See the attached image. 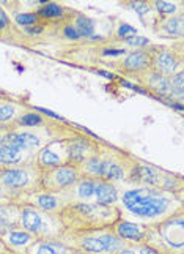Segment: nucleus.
Returning <instances> with one entry per match:
<instances>
[{"label": "nucleus", "mask_w": 184, "mask_h": 254, "mask_svg": "<svg viewBox=\"0 0 184 254\" xmlns=\"http://www.w3.org/2000/svg\"><path fill=\"white\" fill-rule=\"evenodd\" d=\"M154 8L157 10V13L164 16H172L177 11V5L170 2H154Z\"/></svg>", "instance_id": "c85d7f7f"}, {"label": "nucleus", "mask_w": 184, "mask_h": 254, "mask_svg": "<svg viewBox=\"0 0 184 254\" xmlns=\"http://www.w3.org/2000/svg\"><path fill=\"white\" fill-rule=\"evenodd\" d=\"M68 163V145L66 141H54L47 144L38 155V164L41 169H52Z\"/></svg>", "instance_id": "20e7f679"}, {"label": "nucleus", "mask_w": 184, "mask_h": 254, "mask_svg": "<svg viewBox=\"0 0 184 254\" xmlns=\"http://www.w3.org/2000/svg\"><path fill=\"white\" fill-rule=\"evenodd\" d=\"M33 205L38 210H45V212H60L61 210V202L60 199L52 196L50 192H40V194L33 196Z\"/></svg>", "instance_id": "dca6fc26"}, {"label": "nucleus", "mask_w": 184, "mask_h": 254, "mask_svg": "<svg viewBox=\"0 0 184 254\" xmlns=\"http://www.w3.org/2000/svg\"><path fill=\"white\" fill-rule=\"evenodd\" d=\"M138 254H161V251H157L151 247H143L142 250L138 251Z\"/></svg>", "instance_id": "f704fd0d"}, {"label": "nucleus", "mask_w": 184, "mask_h": 254, "mask_svg": "<svg viewBox=\"0 0 184 254\" xmlns=\"http://www.w3.org/2000/svg\"><path fill=\"white\" fill-rule=\"evenodd\" d=\"M81 179L79 168L73 164H61L52 169H43L41 172V187L46 192L61 191Z\"/></svg>", "instance_id": "7ed1b4c3"}, {"label": "nucleus", "mask_w": 184, "mask_h": 254, "mask_svg": "<svg viewBox=\"0 0 184 254\" xmlns=\"http://www.w3.org/2000/svg\"><path fill=\"white\" fill-rule=\"evenodd\" d=\"M131 8H134V10L138 13V14H145L146 11H150V6H148L145 2H136V3H131Z\"/></svg>", "instance_id": "72a5a7b5"}, {"label": "nucleus", "mask_w": 184, "mask_h": 254, "mask_svg": "<svg viewBox=\"0 0 184 254\" xmlns=\"http://www.w3.org/2000/svg\"><path fill=\"white\" fill-rule=\"evenodd\" d=\"M98 177L102 182H117L126 177V172L121 166L115 161H101V168L98 172Z\"/></svg>", "instance_id": "4468645a"}, {"label": "nucleus", "mask_w": 184, "mask_h": 254, "mask_svg": "<svg viewBox=\"0 0 184 254\" xmlns=\"http://www.w3.org/2000/svg\"><path fill=\"white\" fill-rule=\"evenodd\" d=\"M98 182L96 180H90V179H82L79 182V187H77V194L81 199H89L94 194V190Z\"/></svg>", "instance_id": "b1692460"}, {"label": "nucleus", "mask_w": 184, "mask_h": 254, "mask_svg": "<svg viewBox=\"0 0 184 254\" xmlns=\"http://www.w3.org/2000/svg\"><path fill=\"white\" fill-rule=\"evenodd\" d=\"M96 202L101 205H113L117 202V190L110 185V182H99L94 190Z\"/></svg>", "instance_id": "2eb2a0df"}, {"label": "nucleus", "mask_w": 184, "mask_h": 254, "mask_svg": "<svg viewBox=\"0 0 184 254\" xmlns=\"http://www.w3.org/2000/svg\"><path fill=\"white\" fill-rule=\"evenodd\" d=\"M137 35V30L134 27H131L129 24H121L120 29H118V37H123L125 40H129Z\"/></svg>", "instance_id": "c756f323"}, {"label": "nucleus", "mask_w": 184, "mask_h": 254, "mask_svg": "<svg viewBox=\"0 0 184 254\" xmlns=\"http://www.w3.org/2000/svg\"><path fill=\"white\" fill-rule=\"evenodd\" d=\"M128 45H133V46H140V48H143L148 45V40L143 38V37H133V38H129L126 40Z\"/></svg>", "instance_id": "473e14b6"}, {"label": "nucleus", "mask_w": 184, "mask_h": 254, "mask_svg": "<svg viewBox=\"0 0 184 254\" xmlns=\"http://www.w3.org/2000/svg\"><path fill=\"white\" fill-rule=\"evenodd\" d=\"M30 183V175L25 169H0V185H3L6 190H24Z\"/></svg>", "instance_id": "6e6552de"}, {"label": "nucleus", "mask_w": 184, "mask_h": 254, "mask_svg": "<svg viewBox=\"0 0 184 254\" xmlns=\"http://www.w3.org/2000/svg\"><path fill=\"white\" fill-rule=\"evenodd\" d=\"M113 229H115L117 235L121 240L140 242V240H143V237L146 235L138 224L129 223V221H117L115 224H113Z\"/></svg>", "instance_id": "f8f14e48"}, {"label": "nucleus", "mask_w": 184, "mask_h": 254, "mask_svg": "<svg viewBox=\"0 0 184 254\" xmlns=\"http://www.w3.org/2000/svg\"><path fill=\"white\" fill-rule=\"evenodd\" d=\"M22 160V152L16 150V148L0 145V164H16L21 163Z\"/></svg>", "instance_id": "a211bd4d"}, {"label": "nucleus", "mask_w": 184, "mask_h": 254, "mask_svg": "<svg viewBox=\"0 0 184 254\" xmlns=\"http://www.w3.org/2000/svg\"><path fill=\"white\" fill-rule=\"evenodd\" d=\"M150 56H151V69L165 77H170L172 74H175L178 65L181 64V59H178L173 51L154 49L150 51Z\"/></svg>", "instance_id": "39448f33"}, {"label": "nucleus", "mask_w": 184, "mask_h": 254, "mask_svg": "<svg viewBox=\"0 0 184 254\" xmlns=\"http://www.w3.org/2000/svg\"><path fill=\"white\" fill-rule=\"evenodd\" d=\"M6 240L8 245H11V247H25V245L32 242V235L27 231H11L8 234Z\"/></svg>", "instance_id": "412c9836"}, {"label": "nucleus", "mask_w": 184, "mask_h": 254, "mask_svg": "<svg viewBox=\"0 0 184 254\" xmlns=\"http://www.w3.org/2000/svg\"><path fill=\"white\" fill-rule=\"evenodd\" d=\"M146 76V87L151 92H156L157 95H170L172 93V87H170V81L169 77H165L159 73L153 71V69H148L145 73Z\"/></svg>", "instance_id": "ddd939ff"}, {"label": "nucleus", "mask_w": 184, "mask_h": 254, "mask_svg": "<svg viewBox=\"0 0 184 254\" xmlns=\"http://www.w3.org/2000/svg\"><path fill=\"white\" fill-rule=\"evenodd\" d=\"M21 224L27 232L37 235H41L47 229L45 223V216H43V213L38 208L33 207H24L21 210Z\"/></svg>", "instance_id": "1a4fd4ad"}, {"label": "nucleus", "mask_w": 184, "mask_h": 254, "mask_svg": "<svg viewBox=\"0 0 184 254\" xmlns=\"http://www.w3.org/2000/svg\"><path fill=\"white\" fill-rule=\"evenodd\" d=\"M121 200L125 208L142 220H153V218L167 215V212L175 204L173 199L165 196L164 191L151 187L128 190L123 192Z\"/></svg>", "instance_id": "f03ea898"}, {"label": "nucleus", "mask_w": 184, "mask_h": 254, "mask_svg": "<svg viewBox=\"0 0 184 254\" xmlns=\"http://www.w3.org/2000/svg\"><path fill=\"white\" fill-rule=\"evenodd\" d=\"M40 144V137L35 136L27 131H22V133H17V131H8L2 137V145L16 148V150H27V148L37 147Z\"/></svg>", "instance_id": "9d476101"}, {"label": "nucleus", "mask_w": 184, "mask_h": 254, "mask_svg": "<svg viewBox=\"0 0 184 254\" xmlns=\"http://www.w3.org/2000/svg\"><path fill=\"white\" fill-rule=\"evenodd\" d=\"M101 242L104 245V251L106 253H118L123 247V242L118 235H112V234H106V235H101Z\"/></svg>", "instance_id": "4be33fe9"}, {"label": "nucleus", "mask_w": 184, "mask_h": 254, "mask_svg": "<svg viewBox=\"0 0 184 254\" xmlns=\"http://www.w3.org/2000/svg\"><path fill=\"white\" fill-rule=\"evenodd\" d=\"M17 116L16 112V106L13 103H5V104H0V125L6 124V122H13Z\"/></svg>", "instance_id": "393cba45"}, {"label": "nucleus", "mask_w": 184, "mask_h": 254, "mask_svg": "<svg viewBox=\"0 0 184 254\" xmlns=\"http://www.w3.org/2000/svg\"><path fill=\"white\" fill-rule=\"evenodd\" d=\"M117 254H137L134 250H129V248H123V250H120Z\"/></svg>", "instance_id": "c9c22d12"}, {"label": "nucleus", "mask_w": 184, "mask_h": 254, "mask_svg": "<svg viewBox=\"0 0 184 254\" xmlns=\"http://www.w3.org/2000/svg\"><path fill=\"white\" fill-rule=\"evenodd\" d=\"M81 248L84 251H87V253H92V254L106 253V251H104V245H102L99 237H85L81 242Z\"/></svg>", "instance_id": "5701e85b"}, {"label": "nucleus", "mask_w": 184, "mask_h": 254, "mask_svg": "<svg viewBox=\"0 0 184 254\" xmlns=\"http://www.w3.org/2000/svg\"><path fill=\"white\" fill-rule=\"evenodd\" d=\"M68 145V164L77 166L89 160L90 156L94 155V145L87 137H74L71 141H66Z\"/></svg>", "instance_id": "423d86ee"}, {"label": "nucleus", "mask_w": 184, "mask_h": 254, "mask_svg": "<svg viewBox=\"0 0 184 254\" xmlns=\"http://www.w3.org/2000/svg\"><path fill=\"white\" fill-rule=\"evenodd\" d=\"M14 19L19 25H33L35 22H38L40 17L35 13H19L14 16Z\"/></svg>", "instance_id": "cd10ccee"}, {"label": "nucleus", "mask_w": 184, "mask_h": 254, "mask_svg": "<svg viewBox=\"0 0 184 254\" xmlns=\"http://www.w3.org/2000/svg\"><path fill=\"white\" fill-rule=\"evenodd\" d=\"M73 25H74V29L77 30V33L81 35V38L82 37L90 38L93 35V32H94V25H93L90 17H87V16H77V19H76V22Z\"/></svg>", "instance_id": "6ab92c4d"}, {"label": "nucleus", "mask_w": 184, "mask_h": 254, "mask_svg": "<svg viewBox=\"0 0 184 254\" xmlns=\"http://www.w3.org/2000/svg\"><path fill=\"white\" fill-rule=\"evenodd\" d=\"M17 124L22 127H37L43 124V117L37 112H25L17 117Z\"/></svg>", "instance_id": "a878e982"}, {"label": "nucleus", "mask_w": 184, "mask_h": 254, "mask_svg": "<svg viewBox=\"0 0 184 254\" xmlns=\"http://www.w3.org/2000/svg\"><path fill=\"white\" fill-rule=\"evenodd\" d=\"M60 223L66 229L74 231H101L107 226H113L118 218V210L113 205L101 204H84L79 202L74 205H66L58 212Z\"/></svg>", "instance_id": "f257e3e1"}, {"label": "nucleus", "mask_w": 184, "mask_h": 254, "mask_svg": "<svg viewBox=\"0 0 184 254\" xmlns=\"http://www.w3.org/2000/svg\"><path fill=\"white\" fill-rule=\"evenodd\" d=\"M35 254H58L57 250H54V247H52L50 243L47 242H41L37 250H35Z\"/></svg>", "instance_id": "7c9ffc66"}, {"label": "nucleus", "mask_w": 184, "mask_h": 254, "mask_svg": "<svg viewBox=\"0 0 184 254\" xmlns=\"http://www.w3.org/2000/svg\"><path fill=\"white\" fill-rule=\"evenodd\" d=\"M43 6L38 10V17H43V19H57V17H61L65 13V8L60 6L57 3H46L41 2Z\"/></svg>", "instance_id": "f3484780"}, {"label": "nucleus", "mask_w": 184, "mask_h": 254, "mask_svg": "<svg viewBox=\"0 0 184 254\" xmlns=\"http://www.w3.org/2000/svg\"><path fill=\"white\" fill-rule=\"evenodd\" d=\"M169 81H170V87H172V93L178 95L180 98H181V96H183V81H184L183 71H178V73L172 74L169 77Z\"/></svg>", "instance_id": "bb28decb"}, {"label": "nucleus", "mask_w": 184, "mask_h": 254, "mask_svg": "<svg viewBox=\"0 0 184 254\" xmlns=\"http://www.w3.org/2000/svg\"><path fill=\"white\" fill-rule=\"evenodd\" d=\"M121 69L125 73H137L142 74L151 69V56L150 51L138 49L134 52H129L121 62Z\"/></svg>", "instance_id": "0eeeda50"}, {"label": "nucleus", "mask_w": 184, "mask_h": 254, "mask_svg": "<svg viewBox=\"0 0 184 254\" xmlns=\"http://www.w3.org/2000/svg\"><path fill=\"white\" fill-rule=\"evenodd\" d=\"M129 180L138 183V185H142V187H156L161 183V174L157 172L153 166H148V164L133 166Z\"/></svg>", "instance_id": "9b49d317"}, {"label": "nucleus", "mask_w": 184, "mask_h": 254, "mask_svg": "<svg viewBox=\"0 0 184 254\" xmlns=\"http://www.w3.org/2000/svg\"><path fill=\"white\" fill-rule=\"evenodd\" d=\"M63 33H65V37L68 40H79L81 38V35L77 33V30L74 29V25L73 24H68L63 27Z\"/></svg>", "instance_id": "2f4dec72"}, {"label": "nucleus", "mask_w": 184, "mask_h": 254, "mask_svg": "<svg viewBox=\"0 0 184 254\" xmlns=\"http://www.w3.org/2000/svg\"><path fill=\"white\" fill-rule=\"evenodd\" d=\"M162 30L167 35H170V37H180V35H183V14L172 16L170 19L164 24Z\"/></svg>", "instance_id": "aec40b11"}, {"label": "nucleus", "mask_w": 184, "mask_h": 254, "mask_svg": "<svg viewBox=\"0 0 184 254\" xmlns=\"http://www.w3.org/2000/svg\"><path fill=\"white\" fill-rule=\"evenodd\" d=\"M6 197V188L3 185H0V199Z\"/></svg>", "instance_id": "e433bc0d"}]
</instances>
